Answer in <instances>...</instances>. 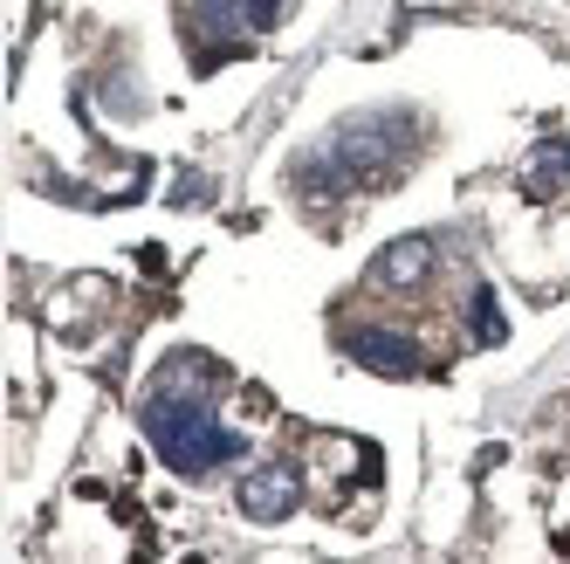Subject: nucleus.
<instances>
[{
	"mask_svg": "<svg viewBox=\"0 0 570 564\" xmlns=\"http://www.w3.org/2000/svg\"><path fill=\"white\" fill-rule=\"evenodd\" d=\"M145 440L158 448V461L193 475V482L248 455V440L227 420H214V407L199 392H158V386L145 392Z\"/></svg>",
	"mask_w": 570,
	"mask_h": 564,
	"instance_id": "1",
	"label": "nucleus"
},
{
	"mask_svg": "<svg viewBox=\"0 0 570 564\" xmlns=\"http://www.w3.org/2000/svg\"><path fill=\"white\" fill-rule=\"evenodd\" d=\"M337 166H344V179L351 186H364V179H385L405 152H413V132H405V117H357V125H344L337 132Z\"/></svg>",
	"mask_w": 570,
	"mask_h": 564,
	"instance_id": "2",
	"label": "nucleus"
},
{
	"mask_svg": "<svg viewBox=\"0 0 570 564\" xmlns=\"http://www.w3.org/2000/svg\"><path fill=\"white\" fill-rule=\"evenodd\" d=\"M296 503H303V475L296 468H255L248 482H240V509H248L255 523L296 516Z\"/></svg>",
	"mask_w": 570,
	"mask_h": 564,
	"instance_id": "3",
	"label": "nucleus"
},
{
	"mask_svg": "<svg viewBox=\"0 0 570 564\" xmlns=\"http://www.w3.org/2000/svg\"><path fill=\"white\" fill-rule=\"evenodd\" d=\"M426 269H433V241L405 234V241H392V249L379 255L372 282H379V290H413V282H426Z\"/></svg>",
	"mask_w": 570,
	"mask_h": 564,
	"instance_id": "4",
	"label": "nucleus"
},
{
	"mask_svg": "<svg viewBox=\"0 0 570 564\" xmlns=\"http://www.w3.org/2000/svg\"><path fill=\"white\" fill-rule=\"evenodd\" d=\"M351 358L357 366H372V372H420V344L413 338H399V331H357L351 338Z\"/></svg>",
	"mask_w": 570,
	"mask_h": 564,
	"instance_id": "5",
	"label": "nucleus"
},
{
	"mask_svg": "<svg viewBox=\"0 0 570 564\" xmlns=\"http://www.w3.org/2000/svg\"><path fill=\"white\" fill-rule=\"evenodd\" d=\"M522 186L537 193V200H563V193H570V152H563V145H543L537 158H529Z\"/></svg>",
	"mask_w": 570,
	"mask_h": 564,
	"instance_id": "6",
	"label": "nucleus"
},
{
	"mask_svg": "<svg viewBox=\"0 0 570 564\" xmlns=\"http://www.w3.org/2000/svg\"><path fill=\"white\" fill-rule=\"evenodd\" d=\"M468 310H474V338H481V344H502V338H509V331H502V317H495V296H488V290H474Z\"/></svg>",
	"mask_w": 570,
	"mask_h": 564,
	"instance_id": "7",
	"label": "nucleus"
},
{
	"mask_svg": "<svg viewBox=\"0 0 570 564\" xmlns=\"http://www.w3.org/2000/svg\"><path fill=\"white\" fill-rule=\"evenodd\" d=\"M248 21H255V35H268L282 21V0H248Z\"/></svg>",
	"mask_w": 570,
	"mask_h": 564,
	"instance_id": "8",
	"label": "nucleus"
},
{
	"mask_svg": "<svg viewBox=\"0 0 570 564\" xmlns=\"http://www.w3.org/2000/svg\"><path fill=\"white\" fill-rule=\"evenodd\" d=\"M563 152H570V138H563Z\"/></svg>",
	"mask_w": 570,
	"mask_h": 564,
	"instance_id": "9",
	"label": "nucleus"
}]
</instances>
